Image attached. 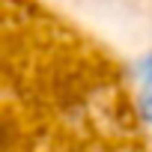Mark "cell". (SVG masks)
I'll list each match as a JSON object with an SVG mask.
<instances>
[{
  "label": "cell",
  "mask_w": 152,
  "mask_h": 152,
  "mask_svg": "<svg viewBox=\"0 0 152 152\" xmlns=\"http://www.w3.org/2000/svg\"><path fill=\"white\" fill-rule=\"evenodd\" d=\"M131 102H134V113H137L146 125H152V81L137 84V90H134Z\"/></svg>",
  "instance_id": "obj_1"
},
{
  "label": "cell",
  "mask_w": 152,
  "mask_h": 152,
  "mask_svg": "<svg viewBox=\"0 0 152 152\" xmlns=\"http://www.w3.org/2000/svg\"><path fill=\"white\" fill-rule=\"evenodd\" d=\"M131 81L134 84H143V81H152V51H146L134 66H131Z\"/></svg>",
  "instance_id": "obj_2"
}]
</instances>
